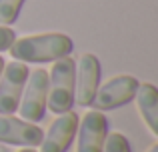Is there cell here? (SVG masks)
Wrapping results in <instances>:
<instances>
[{
  "mask_svg": "<svg viewBox=\"0 0 158 152\" xmlns=\"http://www.w3.org/2000/svg\"><path fill=\"white\" fill-rule=\"evenodd\" d=\"M74 42L68 34L62 32H46V34H32L22 36L12 42L8 48L10 56L24 64H42L54 62L58 58L70 56Z\"/></svg>",
  "mask_w": 158,
  "mask_h": 152,
  "instance_id": "cell-1",
  "label": "cell"
},
{
  "mask_svg": "<svg viewBox=\"0 0 158 152\" xmlns=\"http://www.w3.org/2000/svg\"><path fill=\"white\" fill-rule=\"evenodd\" d=\"M74 82H76V60L72 56L54 60L48 72V100L46 106L54 114H64L74 106Z\"/></svg>",
  "mask_w": 158,
  "mask_h": 152,
  "instance_id": "cell-2",
  "label": "cell"
},
{
  "mask_svg": "<svg viewBox=\"0 0 158 152\" xmlns=\"http://www.w3.org/2000/svg\"><path fill=\"white\" fill-rule=\"evenodd\" d=\"M46 100H48V72L44 68L30 70L18 104L20 118L34 122V124L42 120L46 114Z\"/></svg>",
  "mask_w": 158,
  "mask_h": 152,
  "instance_id": "cell-3",
  "label": "cell"
},
{
  "mask_svg": "<svg viewBox=\"0 0 158 152\" xmlns=\"http://www.w3.org/2000/svg\"><path fill=\"white\" fill-rule=\"evenodd\" d=\"M138 84L140 82L136 80L134 76H128V74L114 76V78H110V80H106L102 86H98L90 106H92L94 110H100V112L116 110V108H120V106L128 104L130 100H134Z\"/></svg>",
  "mask_w": 158,
  "mask_h": 152,
  "instance_id": "cell-4",
  "label": "cell"
},
{
  "mask_svg": "<svg viewBox=\"0 0 158 152\" xmlns=\"http://www.w3.org/2000/svg\"><path fill=\"white\" fill-rule=\"evenodd\" d=\"M28 74L30 68L24 62L12 60L10 64H4V70L0 74V114L2 116H10L18 110Z\"/></svg>",
  "mask_w": 158,
  "mask_h": 152,
  "instance_id": "cell-5",
  "label": "cell"
},
{
  "mask_svg": "<svg viewBox=\"0 0 158 152\" xmlns=\"http://www.w3.org/2000/svg\"><path fill=\"white\" fill-rule=\"evenodd\" d=\"M44 130L34 122L22 120L16 116H2L0 114V142L12 146H24V148H36L40 146Z\"/></svg>",
  "mask_w": 158,
  "mask_h": 152,
  "instance_id": "cell-6",
  "label": "cell"
},
{
  "mask_svg": "<svg viewBox=\"0 0 158 152\" xmlns=\"http://www.w3.org/2000/svg\"><path fill=\"white\" fill-rule=\"evenodd\" d=\"M100 60L94 54H82L76 64V82H74V102H78V106H90L100 86Z\"/></svg>",
  "mask_w": 158,
  "mask_h": 152,
  "instance_id": "cell-7",
  "label": "cell"
},
{
  "mask_svg": "<svg viewBox=\"0 0 158 152\" xmlns=\"http://www.w3.org/2000/svg\"><path fill=\"white\" fill-rule=\"evenodd\" d=\"M78 130V114L68 110L58 114V118L50 124L40 142V152H66L72 144Z\"/></svg>",
  "mask_w": 158,
  "mask_h": 152,
  "instance_id": "cell-8",
  "label": "cell"
},
{
  "mask_svg": "<svg viewBox=\"0 0 158 152\" xmlns=\"http://www.w3.org/2000/svg\"><path fill=\"white\" fill-rule=\"evenodd\" d=\"M78 152H102L108 134V120L104 112L90 110L78 124Z\"/></svg>",
  "mask_w": 158,
  "mask_h": 152,
  "instance_id": "cell-9",
  "label": "cell"
},
{
  "mask_svg": "<svg viewBox=\"0 0 158 152\" xmlns=\"http://www.w3.org/2000/svg\"><path fill=\"white\" fill-rule=\"evenodd\" d=\"M136 106H138V112L142 116V120L146 122V126L150 128V132L158 134V90L154 84L150 82H142L136 88Z\"/></svg>",
  "mask_w": 158,
  "mask_h": 152,
  "instance_id": "cell-10",
  "label": "cell"
},
{
  "mask_svg": "<svg viewBox=\"0 0 158 152\" xmlns=\"http://www.w3.org/2000/svg\"><path fill=\"white\" fill-rule=\"evenodd\" d=\"M24 2L26 0H0V24L2 26L14 24Z\"/></svg>",
  "mask_w": 158,
  "mask_h": 152,
  "instance_id": "cell-11",
  "label": "cell"
},
{
  "mask_svg": "<svg viewBox=\"0 0 158 152\" xmlns=\"http://www.w3.org/2000/svg\"><path fill=\"white\" fill-rule=\"evenodd\" d=\"M102 152H132V150H130V142L126 140V136L122 132H110L106 134V142Z\"/></svg>",
  "mask_w": 158,
  "mask_h": 152,
  "instance_id": "cell-12",
  "label": "cell"
},
{
  "mask_svg": "<svg viewBox=\"0 0 158 152\" xmlns=\"http://www.w3.org/2000/svg\"><path fill=\"white\" fill-rule=\"evenodd\" d=\"M14 40H16V32L12 30L10 26H2V24H0V52L8 50Z\"/></svg>",
  "mask_w": 158,
  "mask_h": 152,
  "instance_id": "cell-13",
  "label": "cell"
},
{
  "mask_svg": "<svg viewBox=\"0 0 158 152\" xmlns=\"http://www.w3.org/2000/svg\"><path fill=\"white\" fill-rule=\"evenodd\" d=\"M146 152H158V144H152V146H150V148H148Z\"/></svg>",
  "mask_w": 158,
  "mask_h": 152,
  "instance_id": "cell-14",
  "label": "cell"
},
{
  "mask_svg": "<svg viewBox=\"0 0 158 152\" xmlns=\"http://www.w3.org/2000/svg\"><path fill=\"white\" fill-rule=\"evenodd\" d=\"M4 64H6V62H4V58L0 56V74H2V70H4Z\"/></svg>",
  "mask_w": 158,
  "mask_h": 152,
  "instance_id": "cell-15",
  "label": "cell"
},
{
  "mask_svg": "<svg viewBox=\"0 0 158 152\" xmlns=\"http://www.w3.org/2000/svg\"><path fill=\"white\" fill-rule=\"evenodd\" d=\"M20 152H36V150H34V148H22Z\"/></svg>",
  "mask_w": 158,
  "mask_h": 152,
  "instance_id": "cell-16",
  "label": "cell"
}]
</instances>
